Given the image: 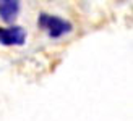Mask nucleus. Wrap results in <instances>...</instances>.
Segmentation results:
<instances>
[{
    "instance_id": "3",
    "label": "nucleus",
    "mask_w": 133,
    "mask_h": 121,
    "mask_svg": "<svg viewBox=\"0 0 133 121\" xmlns=\"http://www.w3.org/2000/svg\"><path fill=\"white\" fill-rule=\"evenodd\" d=\"M18 11H19L18 0H0V18H2V21L11 24L16 19Z\"/></svg>"
},
{
    "instance_id": "2",
    "label": "nucleus",
    "mask_w": 133,
    "mask_h": 121,
    "mask_svg": "<svg viewBox=\"0 0 133 121\" xmlns=\"http://www.w3.org/2000/svg\"><path fill=\"white\" fill-rule=\"evenodd\" d=\"M26 42V31L21 26H10V28H0V44L5 47L11 45H24Z\"/></svg>"
},
{
    "instance_id": "1",
    "label": "nucleus",
    "mask_w": 133,
    "mask_h": 121,
    "mask_svg": "<svg viewBox=\"0 0 133 121\" xmlns=\"http://www.w3.org/2000/svg\"><path fill=\"white\" fill-rule=\"evenodd\" d=\"M37 24L52 39H58V37L71 32V29H73V24L68 19H63L55 15H49V13H41L37 18Z\"/></svg>"
}]
</instances>
